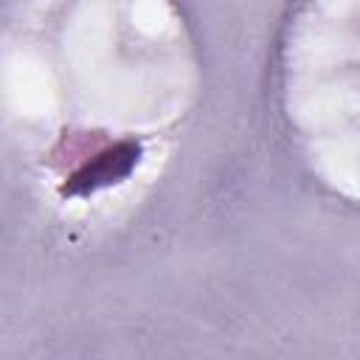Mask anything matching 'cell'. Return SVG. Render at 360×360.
I'll use <instances>...</instances> for the list:
<instances>
[{
	"label": "cell",
	"mask_w": 360,
	"mask_h": 360,
	"mask_svg": "<svg viewBox=\"0 0 360 360\" xmlns=\"http://www.w3.org/2000/svg\"><path fill=\"white\" fill-rule=\"evenodd\" d=\"M6 127L62 202L135 180L200 96L174 0H14L0 51Z\"/></svg>",
	"instance_id": "6da1fadb"
},
{
	"label": "cell",
	"mask_w": 360,
	"mask_h": 360,
	"mask_svg": "<svg viewBox=\"0 0 360 360\" xmlns=\"http://www.w3.org/2000/svg\"><path fill=\"white\" fill-rule=\"evenodd\" d=\"M276 101L318 186L360 205V0H292L276 51Z\"/></svg>",
	"instance_id": "7a4b0ae2"
}]
</instances>
